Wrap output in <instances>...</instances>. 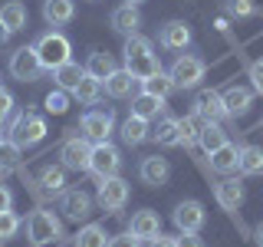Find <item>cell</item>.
<instances>
[{
    "instance_id": "4",
    "label": "cell",
    "mask_w": 263,
    "mask_h": 247,
    "mask_svg": "<svg viewBox=\"0 0 263 247\" xmlns=\"http://www.w3.org/2000/svg\"><path fill=\"white\" fill-rule=\"evenodd\" d=\"M204 73H208V66H204L201 56L184 53V56H178V60L171 63L168 76H171V82H175V89H194L197 82L204 79Z\"/></svg>"
},
{
    "instance_id": "47",
    "label": "cell",
    "mask_w": 263,
    "mask_h": 247,
    "mask_svg": "<svg viewBox=\"0 0 263 247\" xmlns=\"http://www.w3.org/2000/svg\"><path fill=\"white\" fill-rule=\"evenodd\" d=\"M125 4H132V7H138V4H142V0H125Z\"/></svg>"
},
{
    "instance_id": "1",
    "label": "cell",
    "mask_w": 263,
    "mask_h": 247,
    "mask_svg": "<svg viewBox=\"0 0 263 247\" xmlns=\"http://www.w3.org/2000/svg\"><path fill=\"white\" fill-rule=\"evenodd\" d=\"M122 56H125V69H128L138 82L148 79V76H155V73L161 69L158 56H155V49H152V40L142 37V33H132V37H125Z\"/></svg>"
},
{
    "instance_id": "28",
    "label": "cell",
    "mask_w": 263,
    "mask_h": 247,
    "mask_svg": "<svg viewBox=\"0 0 263 247\" xmlns=\"http://www.w3.org/2000/svg\"><path fill=\"white\" fill-rule=\"evenodd\" d=\"M237 171H240V175H260L263 171V148L260 145H243Z\"/></svg>"
},
{
    "instance_id": "8",
    "label": "cell",
    "mask_w": 263,
    "mask_h": 247,
    "mask_svg": "<svg viewBox=\"0 0 263 247\" xmlns=\"http://www.w3.org/2000/svg\"><path fill=\"white\" fill-rule=\"evenodd\" d=\"M10 76L20 79V82H36L43 76V63H40L36 46H20L10 56Z\"/></svg>"
},
{
    "instance_id": "17",
    "label": "cell",
    "mask_w": 263,
    "mask_h": 247,
    "mask_svg": "<svg viewBox=\"0 0 263 247\" xmlns=\"http://www.w3.org/2000/svg\"><path fill=\"white\" fill-rule=\"evenodd\" d=\"M132 234L138 237V241H152V237L161 234V218L155 211H135L132 214Z\"/></svg>"
},
{
    "instance_id": "31",
    "label": "cell",
    "mask_w": 263,
    "mask_h": 247,
    "mask_svg": "<svg viewBox=\"0 0 263 247\" xmlns=\"http://www.w3.org/2000/svg\"><path fill=\"white\" fill-rule=\"evenodd\" d=\"M72 96L79 99V105H96L102 99V82L92 79V76H82V82L72 89Z\"/></svg>"
},
{
    "instance_id": "40",
    "label": "cell",
    "mask_w": 263,
    "mask_h": 247,
    "mask_svg": "<svg viewBox=\"0 0 263 247\" xmlns=\"http://www.w3.org/2000/svg\"><path fill=\"white\" fill-rule=\"evenodd\" d=\"M10 115H13V96L0 86V122H7Z\"/></svg>"
},
{
    "instance_id": "26",
    "label": "cell",
    "mask_w": 263,
    "mask_h": 247,
    "mask_svg": "<svg viewBox=\"0 0 263 247\" xmlns=\"http://www.w3.org/2000/svg\"><path fill=\"white\" fill-rule=\"evenodd\" d=\"M201 126H204V119L201 115H184V119H178V145H184V148H191L197 145V138H201Z\"/></svg>"
},
{
    "instance_id": "14",
    "label": "cell",
    "mask_w": 263,
    "mask_h": 247,
    "mask_svg": "<svg viewBox=\"0 0 263 247\" xmlns=\"http://www.w3.org/2000/svg\"><path fill=\"white\" fill-rule=\"evenodd\" d=\"M138 178H142L148 188H161L164 181L171 178V162L161 158V155H148V158H142V165H138Z\"/></svg>"
},
{
    "instance_id": "37",
    "label": "cell",
    "mask_w": 263,
    "mask_h": 247,
    "mask_svg": "<svg viewBox=\"0 0 263 247\" xmlns=\"http://www.w3.org/2000/svg\"><path fill=\"white\" fill-rule=\"evenodd\" d=\"M227 13L237 16V20H243V16H257V4L253 0H227Z\"/></svg>"
},
{
    "instance_id": "16",
    "label": "cell",
    "mask_w": 263,
    "mask_h": 247,
    "mask_svg": "<svg viewBox=\"0 0 263 247\" xmlns=\"http://www.w3.org/2000/svg\"><path fill=\"white\" fill-rule=\"evenodd\" d=\"M158 43H161L164 49H184L187 43H191V27H187L184 20H168V23L161 27Z\"/></svg>"
},
{
    "instance_id": "46",
    "label": "cell",
    "mask_w": 263,
    "mask_h": 247,
    "mask_svg": "<svg viewBox=\"0 0 263 247\" xmlns=\"http://www.w3.org/2000/svg\"><path fill=\"white\" fill-rule=\"evenodd\" d=\"M7 40H10V30H7V27H4V23H0V46H4V43H7Z\"/></svg>"
},
{
    "instance_id": "41",
    "label": "cell",
    "mask_w": 263,
    "mask_h": 247,
    "mask_svg": "<svg viewBox=\"0 0 263 247\" xmlns=\"http://www.w3.org/2000/svg\"><path fill=\"white\" fill-rule=\"evenodd\" d=\"M178 247H204V241L194 234V231H181V237H175Z\"/></svg>"
},
{
    "instance_id": "3",
    "label": "cell",
    "mask_w": 263,
    "mask_h": 247,
    "mask_svg": "<svg viewBox=\"0 0 263 247\" xmlns=\"http://www.w3.org/2000/svg\"><path fill=\"white\" fill-rule=\"evenodd\" d=\"M36 53H40V63H43V69L53 73L56 66L69 63V53H72V43L63 37L60 30H49L43 37L36 40Z\"/></svg>"
},
{
    "instance_id": "25",
    "label": "cell",
    "mask_w": 263,
    "mask_h": 247,
    "mask_svg": "<svg viewBox=\"0 0 263 247\" xmlns=\"http://www.w3.org/2000/svg\"><path fill=\"white\" fill-rule=\"evenodd\" d=\"M115 69H119V66H115L112 53H92V56L86 60V76H92V79H99V82H105Z\"/></svg>"
},
{
    "instance_id": "36",
    "label": "cell",
    "mask_w": 263,
    "mask_h": 247,
    "mask_svg": "<svg viewBox=\"0 0 263 247\" xmlns=\"http://www.w3.org/2000/svg\"><path fill=\"white\" fill-rule=\"evenodd\" d=\"M16 162H20V145H16L13 138H4V142H0V165H4V168H13Z\"/></svg>"
},
{
    "instance_id": "7",
    "label": "cell",
    "mask_w": 263,
    "mask_h": 247,
    "mask_svg": "<svg viewBox=\"0 0 263 247\" xmlns=\"http://www.w3.org/2000/svg\"><path fill=\"white\" fill-rule=\"evenodd\" d=\"M82 135L89 138V142H109V135L115 132V112L112 109H89L86 115H82L79 122Z\"/></svg>"
},
{
    "instance_id": "33",
    "label": "cell",
    "mask_w": 263,
    "mask_h": 247,
    "mask_svg": "<svg viewBox=\"0 0 263 247\" xmlns=\"http://www.w3.org/2000/svg\"><path fill=\"white\" fill-rule=\"evenodd\" d=\"M40 185L46 188V191H63L66 188V165H46L43 171H40Z\"/></svg>"
},
{
    "instance_id": "18",
    "label": "cell",
    "mask_w": 263,
    "mask_h": 247,
    "mask_svg": "<svg viewBox=\"0 0 263 247\" xmlns=\"http://www.w3.org/2000/svg\"><path fill=\"white\" fill-rule=\"evenodd\" d=\"M43 16L53 27H66L76 16V0H43Z\"/></svg>"
},
{
    "instance_id": "13",
    "label": "cell",
    "mask_w": 263,
    "mask_h": 247,
    "mask_svg": "<svg viewBox=\"0 0 263 247\" xmlns=\"http://www.w3.org/2000/svg\"><path fill=\"white\" fill-rule=\"evenodd\" d=\"M214 195H217V201H220L224 211L237 214V208H240L243 198H247V188H243L240 178H220L217 185H214Z\"/></svg>"
},
{
    "instance_id": "38",
    "label": "cell",
    "mask_w": 263,
    "mask_h": 247,
    "mask_svg": "<svg viewBox=\"0 0 263 247\" xmlns=\"http://www.w3.org/2000/svg\"><path fill=\"white\" fill-rule=\"evenodd\" d=\"M23 221L16 218L13 211H0V241H7V237H13L16 231H20Z\"/></svg>"
},
{
    "instance_id": "35",
    "label": "cell",
    "mask_w": 263,
    "mask_h": 247,
    "mask_svg": "<svg viewBox=\"0 0 263 247\" xmlns=\"http://www.w3.org/2000/svg\"><path fill=\"white\" fill-rule=\"evenodd\" d=\"M66 109H69V96H66V89L56 86L53 93L46 96V112H53V115H63Z\"/></svg>"
},
{
    "instance_id": "42",
    "label": "cell",
    "mask_w": 263,
    "mask_h": 247,
    "mask_svg": "<svg viewBox=\"0 0 263 247\" xmlns=\"http://www.w3.org/2000/svg\"><path fill=\"white\" fill-rule=\"evenodd\" d=\"M250 79H253V89L263 96V60H257V63L250 66Z\"/></svg>"
},
{
    "instance_id": "23",
    "label": "cell",
    "mask_w": 263,
    "mask_h": 247,
    "mask_svg": "<svg viewBox=\"0 0 263 247\" xmlns=\"http://www.w3.org/2000/svg\"><path fill=\"white\" fill-rule=\"evenodd\" d=\"M0 23H4L10 33L27 30V7H23L20 0H7V4L0 7Z\"/></svg>"
},
{
    "instance_id": "21",
    "label": "cell",
    "mask_w": 263,
    "mask_h": 247,
    "mask_svg": "<svg viewBox=\"0 0 263 247\" xmlns=\"http://www.w3.org/2000/svg\"><path fill=\"white\" fill-rule=\"evenodd\" d=\"M237 165H240V148L237 145H220L217 152H211V168L220 171V175H234Z\"/></svg>"
},
{
    "instance_id": "9",
    "label": "cell",
    "mask_w": 263,
    "mask_h": 247,
    "mask_svg": "<svg viewBox=\"0 0 263 247\" xmlns=\"http://www.w3.org/2000/svg\"><path fill=\"white\" fill-rule=\"evenodd\" d=\"M89 155H92V142L86 135H72L60 145V158L66 171H89Z\"/></svg>"
},
{
    "instance_id": "6",
    "label": "cell",
    "mask_w": 263,
    "mask_h": 247,
    "mask_svg": "<svg viewBox=\"0 0 263 247\" xmlns=\"http://www.w3.org/2000/svg\"><path fill=\"white\" fill-rule=\"evenodd\" d=\"M128 195H132L128 181H125V178H119V175H112V178L99 181L96 204H99L102 211H122V208L128 204Z\"/></svg>"
},
{
    "instance_id": "19",
    "label": "cell",
    "mask_w": 263,
    "mask_h": 247,
    "mask_svg": "<svg viewBox=\"0 0 263 247\" xmlns=\"http://www.w3.org/2000/svg\"><path fill=\"white\" fill-rule=\"evenodd\" d=\"M122 142H125L128 148L142 145L145 138H152V129H148V119H142V115H128L125 122H122Z\"/></svg>"
},
{
    "instance_id": "39",
    "label": "cell",
    "mask_w": 263,
    "mask_h": 247,
    "mask_svg": "<svg viewBox=\"0 0 263 247\" xmlns=\"http://www.w3.org/2000/svg\"><path fill=\"white\" fill-rule=\"evenodd\" d=\"M109 247H142V241H138L132 231H125V234H115L109 237Z\"/></svg>"
},
{
    "instance_id": "34",
    "label": "cell",
    "mask_w": 263,
    "mask_h": 247,
    "mask_svg": "<svg viewBox=\"0 0 263 247\" xmlns=\"http://www.w3.org/2000/svg\"><path fill=\"white\" fill-rule=\"evenodd\" d=\"M152 138L158 145H178V119H171V115H161L158 126H155Z\"/></svg>"
},
{
    "instance_id": "12",
    "label": "cell",
    "mask_w": 263,
    "mask_h": 247,
    "mask_svg": "<svg viewBox=\"0 0 263 247\" xmlns=\"http://www.w3.org/2000/svg\"><path fill=\"white\" fill-rule=\"evenodd\" d=\"M60 211L66 214L69 221H86L89 214H92V198H89L82 188H69V191H63V198H60Z\"/></svg>"
},
{
    "instance_id": "15",
    "label": "cell",
    "mask_w": 263,
    "mask_h": 247,
    "mask_svg": "<svg viewBox=\"0 0 263 247\" xmlns=\"http://www.w3.org/2000/svg\"><path fill=\"white\" fill-rule=\"evenodd\" d=\"M109 23H112L115 33H122V37H132V33H138V27H142V13H138V7L122 4L119 10H112Z\"/></svg>"
},
{
    "instance_id": "24",
    "label": "cell",
    "mask_w": 263,
    "mask_h": 247,
    "mask_svg": "<svg viewBox=\"0 0 263 247\" xmlns=\"http://www.w3.org/2000/svg\"><path fill=\"white\" fill-rule=\"evenodd\" d=\"M135 82H138V79L132 76L128 69H115L112 76L102 82V86H105V93H109L112 99H128V96H132V86H135Z\"/></svg>"
},
{
    "instance_id": "45",
    "label": "cell",
    "mask_w": 263,
    "mask_h": 247,
    "mask_svg": "<svg viewBox=\"0 0 263 247\" xmlns=\"http://www.w3.org/2000/svg\"><path fill=\"white\" fill-rule=\"evenodd\" d=\"M253 241H257V247H263V224L253 227Z\"/></svg>"
},
{
    "instance_id": "20",
    "label": "cell",
    "mask_w": 263,
    "mask_h": 247,
    "mask_svg": "<svg viewBox=\"0 0 263 247\" xmlns=\"http://www.w3.org/2000/svg\"><path fill=\"white\" fill-rule=\"evenodd\" d=\"M224 105H227L230 119H240V115L250 112V105H253V93H250V89H243V86H230L227 93H224Z\"/></svg>"
},
{
    "instance_id": "29",
    "label": "cell",
    "mask_w": 263,
    "mask_h": 247,
    "mask_svg": "<svg viewBox=\"0 0 263 247\" xmlns=\"http://www.w3.org/2000/svg\"><path fill=\"white\" fill-rule=\"evenodd\" d=\"M164 109V99L158 96H148V93H138L132 99V115H142V119H155Z\"/></svg>"
},
{
    "instance_id": "27",
    "label": "cell",
    "mask_w": 263,
    "mask_h": 247,
    "mask_svg": "<svg viewBox=\"0 0 263 247\" xmlns=\"http://www.w3.org/2000/svg\"><path fill=\"white\" fill-rule=\"evenodd\" d=\"M197 145L204 148V152H217L220 145H227V132L217 126V122H204L201 126V138H197Z\"/></svg>"
},
{
    "instance_id": "11",
    "label": "cell",
    "mask_w": 263,
    "mask_h": 247,
    "mask_svg": "<svg viewBox=\"0 0 263 247\" xmlns=\"http://www.w3.org/2000/svg\"><path fill=\"white\" fill-rule=\"evenodd\" d=\"M171 221H175V227L178 231H201L204 227V221H208V211H204V204L201 201H181L178 208H175V214H171Z\"/></svg>"
},
{
    "instance_id": "44",
    "label": "cell",
    "mask_w": 263,
    "mask_h": 247,
    "mask_svg": "<svg viewBox=\"0 0 263 247\" xmlns=\"http://www.w3.org/2000/svg\"><path fill=\"white\" fill-rule=\"evenodd\" d=\"M148 247H178V244H175V237L158 234V237H152V244H148Z\"/></svg>"
},
{
    "instance_id": "32",
    "label": "cell",
    "mask_w": 263,
    "mask_h": 247,
    "mask_svg": "<svg viewBox=\"0 0 263 247\" xmlns=\"http://www.w3.org/2000/svg\"><path fill=\"white\" fill-rule=\"evenodd\" d=\"M171 89H175V82H171V76L168 73H155V76H148V79H142V93H148V96H158V99H168L171 96Z\"/></svg>"
},
{
    "instance_id": "30",
    "label": "cell",
    "mask_w": 263,
    "mask_h": 247,
    "mask_svg": "<svg viewBox=\"0 0 263 247\" xmlns=\"http://www.w3.org/2000/svg\"><path fill=\"white\" fill-rule=\"evenodd\" d=\"M76 247H109V234L102 224H86L76 234Z\"/></svg>"
},
{
    "instance_id": "43",
    "label": "cell",
    "mask_w": 263,
    "mask_h": 247,
    "mask_svg": "<svg viewBox=\"0 0 263 247\" xmlns=\"http://www.w3.org/2000/svg\"><path fill=\"white\" fill-rule=\"evenodd\" d=\"M10 204H13V191L7 185H0V211H10Z\"/></svg>"
},
{
    "instance_id": "5",
    "label": "cell",
    "mask_w": 263,
    "mask_h": 247,
    "mask_svg": "<svg viewBox=\"0 0 263 247\" xmlns=\"http://www.w3.org/2000/svg\"><path fill=\"white\" fill-rule=\"evenodd\" d=\"M119 168H122V152L119 148L112 142H96L92 155H89V171H92L99 181H105V178L119 175Z\"/></svg>"
},
{
    "instance_id": "10",
    "label": "cell",
    "mask_w": 263,
    "mask_h": 247,
    "mask_svg": "<svg viewBox=\"0 0 263 247\" xmlns=\"http://www.w3.org/2000/svg\"><path fill=\"white\" fill-rule=\"evenodd\" d=\"M194 112L201 115L204 122H224L230 119L227 105H224V93H217V89H201V93L194 96Z\"/></svg>"
},
{
    "instance_id": "2",
    "label": "cell",
    "mask_w": 263,
    "mask_h": 247,
    "mask_svg": "<svg viewBox=\"0 0 263 247\" xmlns=\"http://www.w3.org/2000/svg\"><path fill=\"white\" fill-rule=\"evenodd\" d=\"M27 237L33 247H49V244H60L63 241V221L56 218L53 211H33L27 218Z\"/></svg>"
},
{
    "instance_id": "22",
    "label": "cell",
    "mask_w": 263,
    "mask_h": 247,
    "mask_svg": "<svg viewBox=\"0 0 263 247\" xmlns=\"http://www.w3.org/2000/svg\"><path fill=\"white\" fill-rule=\"evenodd\" d=\"M82 76H86V66H79V63H63V66H56L53 69V79H56V86L66 89V93H72V89L82 82Z\"/></svg>"
}]
</instances>
